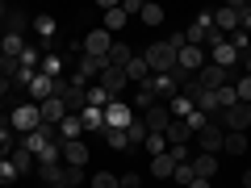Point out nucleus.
Returning a JSON list of instances; mask_svg holds the SVG:
<instances>
[{
  "label": "nucleus",
  "instance_id": "obj_37",
  "mask_svg": "<svg viewBox=\"0 0 251 188\" xmlns=\"http://www.w3.org/2000/svg\"><path fill=\"white\" fill-rule=\"evenodd\" d=\"M230 9L239 13V29H243V34H247V38H251V4H243V0H234Z\"/></svg>",
  "mask_w": 251,
  "mask_h": 188
},
{
  "label": "nucleus",
  "instance_id": "obj_47",
  "mask_svg": "<svg viewBox=\"0 0 251 188\" xmlns=\"http://www.w3.org/2000/svg\"><path fill=\"white\" fill-rule=\"evenodd\" d=\"M151 105H155V92H151V88H138V96H134V109H143V113H147Z\"/></svg>",
  "mask_w": 251,
  "mask_h": 188
},
{
  "label": "nucleus",
  "instance_id": "obj_22",
  "mask_svg": "<svg viewBox=\"0 0 251 188\" xmlns=\"http://www.w3.org/2000/svg\"><path fill=\"white\" fill-rule=\"evenodd\" d=\"M193 109H197V105H193L188 96H172V100H168V113H172V121H188V117H193Z\"/></svg>",
  "mask_w": 251,
  "mask_h": 188
},
{
  "label": "nucleus",
  "instance_id": "obj_48",
  "mask_svg": "<svg viewBox=\"0 0 251 188\" xmlns=\"http://www.w3.org/2000/svg\"><path fill=\"white\" fill-rule=\"evenodd\" d=\"M172 180H176V184H193V180H197V176H193V167H188V163H180V167H176V176H172Z\"/></svg>",
  "mask_w": 251,
  "mask_h": 188
},
{
  "label": "nucleus",
  "instance_id": "obj_36",
  "mask_svg": "<svg viewBox=\"0 0 251 188\" xmlns=\"http://www.w3.org/2000/svg\"><path fill=\"white\" fill-rule=\"evenodd\" d=\"M105 29H109V34H117V29H126V13H122V4L105 13Z\"/></svg>",
  "mask_w": 251,
  "mask_h": 188
},
{
  "label": "nucleus",
  "instance_id": "obj_5",
  "mask_svg": "<svg viewBox=\"0 0 251 188\" xmlns=\"http://www.w3.org/2000/svg\"><path fill=\"white\" fill-rule=\"evenodd\" d=\"M222 142H226V130L218 121H205V130H197V146L205 155H222Z\"/></svg>",
  "mask_w": 251,
  "mask_h": 188
},
{
  "label": "nucleus",
  "instance_id": "obj_11",
  "mask_svg": "<svg viewBox=\"0 0 251 188\" xmlns=\"http://www.w3.org/2000/svg\"><path fill=\"white\" fill-rule=\"evenodd\" d=\"M188 167H193V176H197V180H214V176H218V155L197 151L193 159H188Z\"/></svg>",
  "mask_w": 251,
  "mask_h": 188
},
{
  "label": "nucleus",
  "instance_id": "obj_52",
  "mask_svg": "<svg viewBox=\"0 0 251 188\" xmlns=\"http://www.w3.org/2000/svg\"><path fill=\"white\" fill-rule=\"evenodd\" d=\"M9 88H13V80H4V75H0V100L9 96Z\"/></svg>",
  "mask_w": 251,
  "mask_h": 188
},
{
  "label": "nucleus",
  "instance_id": "obj_31",
  "mask_svg": "<svg viewBox=\"0 0 251 188\" xmlns=\"http://www.w3.org/2000/svg\"><path fill=\"white\" fill-rule=\"evenodd\" d=\"M17 146H21V138H17V134H13L9 125H0V159H9V155H13V151H17Z\"/></svg>",
  "mask_w": 251,
  "mask_h": 188
},
{
  "label": "nucleus",
  "instance_id": "obj_16",
  "mask_svg": "<svg viewBox=\"0 0 251 188\" xmlns=\"http://www.w3.org/2000/svg\"><path fill=\"white\" fill-rule=\"evenodd\" d=\"M126 80H130V84H138V88H143V84L151 80V67H147V59H143V54H134V59L126 63Z\"/></svg>",
  "mask_w": 251,
  "mask_h": 188
},
{
  "label": "nucleus",
  "instance_id": "obj_17",
  "mask_svg": "<svg viewBox=\"0 0 251 188\" xmlns=\"http://www.w3.org/2000/svg\"><path fill=\"white\" fill-rule=\"evenodd\" d=\"M63 105H67V113H80L84 105H88V88H80V84H67V92H63Z\"/></svg>",
  "mask_w": 251,
  "mask_h": 188
},
{
  "label": "nucleus",
  "instance_id": "obj_21",
  "mask_svg": "<svg viewBox=\"0 0 251 188\" xmlns=\"http://www.w3.org/2000/svg\"><path fill=\"white\" fill-rule=\"evenodd\" d=\"M239 59H243V54L234 50L230 42H222V46H214V67H226V71H230V67H234V63H239Z\"/></svg>",
  "mask_w": 251,
  "mask_h": 188
},
{
  "label": "nucleus",
  "instance_id": "obj_44",
  "mask_svg": "<svg viewBox=\"0 0 251 188\" xmlns=\"http://www.w3.org/2000/svg\"><path fill=\"white\" fill-rule=\"evenodd\" d=\"M92 188H122V180H117L113 171H97V176H92Z\"/></svg>",
  "mask_w": 251,
  "mask_h": 188
},
{
  "label": "nucleus",
  "instance_id": "obj_4",
  "mask_svg": "<svg viewBox=\"0 0 251 188\" xmlns=\"http://www.w3.org/2000/svg\"><path fill=\"white\" fill-rule=\"evenodd\" d=\"M109 46H113V34H109L105 25H97V29H92V34L80 42V50H84V54H92V59H105Z\"/></svg>",
  "mask_w": 251,
  "mask_h": 188
},
{
  "label": "nucleus",
  "instance_id": "obj_7",
  "mask_svg": "<svg viewBox=\"0 0 251 188\" xmlns=\"http://www.w3.org/2000/svg\"><path fill=\"white\" fill-rule=\"evenodd\" d=\"M201 67H205V50H201V46H184V50L176 54V71L180 75H197Z\"/></svg>",
  "mask_w": 251,
  "mask_h": 188
},
{
  "label": "nucleus",
  "instance_id": "obj_33",
  "mask_svg": "<svg viewBox=\"0 0 251 188\" xmlns=\"http://www.w3.org/2000/svg\"><path fill=\"white\" fill-rule=\"evenodd\" d=\"M193 105H197L205 117H214V113H218V92H205V88H201V96L193 100Z\"/></svg>",
  "mask_w": 251,
  "mask_h": 188
},
{
  "label": "nucleus",
  "instance_id": "obj_9",
  "mask_svg": "<svg viewBox=\"0 0 251 188\" xmlns=\"http://www.w3.org/2000/svg\"><path fill=\"white\" fill-rule=\"evenodd\" d=\"M97 84H100V88H105L113 100H122V88H126L130 80H126V67H105V71L97 75Z\"/></svg>",
  "mask_w": 251,
  "mask_h": 188
},
{
  "label": "nucleus",
  "instance_id": "obj_55",
  "mask_svg": "<svg viewBox=\"0 0 251 188\" xmlns=\"http://www.w3.org/2000/svg\"><path fill=\"white\" fill-rule=\"evenodd\" d=\"M243 188H251V171H243Z\"/></svg>",
  "mask_w": 251,
  "mask_h": 188
},
{
  "label": "nucleus",
  "instance_id": "obj_13",
  "mask_svg": "<svg viewBox=\"0 0 251 188\" xmlns=\"http://www.w3.org/2000/svg\"><path fill=\"white\" fill-rule=\"evenodd\" d=\"M25 92H29V100H34V105H42V100H50V96H54V80L38 71V75H34V84H29Z\"/></svg>",
  "mask_w": 251,
  "mask_h": 188
},
{
  "label": "nucleus",
  "instance_id": "obj_3",
  "mask_svg": "<svg viewBox=\"0 0 251 188\" xmlns=\"http://www.w3.org/2000/svg\"><path fill=\"white\" fill-rule=\"evenodd\" d=\"M143 117V125H147V134H168V125H172V113H168V105L163 100H155L147 113H138Z\"/></svg>",
  "mask_w": 251,
  "mask_h": 188
},
{
  "label": "nucleus",
  "instance_id": "obj_49",
  "mask_svg": "<svg viewBox=\"0 0 251 188\" xmlns=\"http://www.w3.org/2000/svg\"><path fill=\"white\" fill-rule=\"evenodd\" d=\"M122 180V188H143V176H138V171H126V176H117Z\"/></svg>",
  "mask_w": 251,
  "mask_h": 188
},
{
  "label": "nucleus",
  "instance_id": "obj_6",
  "mask_svg": "<svg viewBox=\"0 0 251 188\" xmlns=\"http://www.w3.org/2000/svg\"><path fill=\"white\" fill-rule=\"evenodd\" d=\"M134 117H138V113L126 105V100H109V105H105V125H109V130H126Z\"/></svg>",
  "mask_w": 251,
  "mask_h": 188
},
{
  "label": "nucleus",
  "instance_id": "obj_15",
  "mask_svg": "<svg viewBox=\"0 0 251 188\" xmlns=\"http://www.w3.org/2000/svg\"><path fill=\"white\" fill-rule=\"evenodd\" d=\"M176 167H180V163L172 159L168 151L155 155V159H151V180H172V176H176Z\"/></svg>",
  "mask_w": 251,
  "mask_h": 188
},
{
  "label": "nucleus",
  "instance_id": "obj_29",
  "mask_svg": "<svg viewBox=\"0 0 251 188\" xmlns=\"http://www.w3.org/2000/svg\"><path fill=\"white\" fill-rule=\"evenodd\" d=\"M42 75H50V80H59L63 75V54L54 50V54H42V67H38Z\"/></svg>",
  "mask_w": 251,
  "mask_h": 188
},
{
  "label": "nucleus",
  "instance_id": "obj_45",
  "mask_svg": "<svg viewBox=\"0 0 251 188\" xmlns=\"http://www.w3.org/2000/svg\"><path fill=\"white\" fill-rule=\"evenodd\" d=\"M13 180H21V176H17V167H13L9 159H0V188H4V184H13Z\"/></svg>",
  "mask_w": 251,
  "mask_h": 188
},
{
  "label": "nucleus",
  "instance_id": "obj_26",
  "mask_svg": "<svg viewBox=\"0 0 251 188\" xmlns=\"http://www.w3.org/2000/svg\"><path fill=\"white\" fill-rule=\"evenodd\" d=\"M126 142H130V151H138V146L147 142V125H143V117H134V121L126 125Z\"/></svg>",
  "mask_w": 251,
  "mask_h": 188
},
{
  "label": "nucleus",
  "instance_id": "obj_51",
  "mask_svg": "<svg viewBox=\"0 0 251 188\" xmlns=\"http://www.w3.org/2000/svg\"><path fill=\"white\" fill-rule=\"evenodd\" d=\"M122 13L130 17V13H143V0H122Z\"/></svg>",
  "mask_w": 251,
  "mask_h": 188
},
{
  "label": "nucleus",
  "instance_id": "obj_12",
  "mask_svg": "<svg viewBox=\"0 0 251 188\" xmlns=\"http://www.w3.org/2000/svg\"><path fill=\"white\" fill-rule=\"evenodd\" d=\"M88 163V142L75 138V142H63V167H84Z\"/></svg>",
  "mask_w": 251,
  "mask_h": 188
},
{
  "label": "nucleus",
  "instance_id": "obj_24",
  "mask_svg": "<svg viewBox=\"0 0 251 188\" xmlns=\"http://www.w3.org/2000/svg\"><path fill=\"white\" fill-rule=\"evenodd\" d=\"M130 59H134V50H130L126 42H113V46H109V54H105V63H109V67H126Z\"/></svg>",
  "mask_w": 251,
  "mask_h": 188
},
{
  "label": "nucleus",
  "instance_id": "obj_46",
  "mask_svg": "<svg viewBox=\"0 0 251 188\" xmlns=\"http://www.w3.org/2000/svg\"><path fill=\"white\" fill-rule=\"evenodd\" d=\"M234 92H239V100H243V105H251V75L234 80Z\"/></svg>",
  "mask_w": 251,
  "mask_h": 188
},
{
  "label": "nucleus",
  "instance_id": "obj_28",
  "mask_svg": "<svg viewBox=\"0 0 251 188\" xmlns=\"http://www.w3.org/2000/svg\"><path fill=\"white\" fill-rule=\"evenodd\" d=\"M21 50H25V38L0 34V54H9V59H21Z\"/></svg>",
  "mask_w": 251,
  "mask_h": 188
},
{
  "label": "nucleus",
  "instance_id": "obj_23",
  "mask_svg": "<svg viewBox=\"0 0 251 188\" xmlns=\"http://www.w3.org/2000/svg\"><path fill=\"white\" fill-rule=\"evenodd\" d=\"M163 138H168V146H188V142H193V130H188L184 121H172Z\"/></svg>",
  "mask_w": 251,
  "mask_h": 188
},
{
  "label": "nucleus",
  "instance_id": "obj_34",
  "mask_svg": "<svg viewBox=\"0 0 251 188\" xmlns=\"http://www.w3.org/2000/svg\"><path fill=\"white\" fill-rule=\"evenodd\" d=\"M222 151H226V155H247V134H226Z\"/></svg>",
  "mask_w": 251,
  "mask_h": 188
},
{
  "label": "nucleus",
  "instance_id": "obj_8",
  "mask_svg": "<svg viewBox=\"0 0 251 188\" xmlns=\"http://www.w3.org/2000/svg\"><path fill=\"white\" fill-rule=\"evenodd\" d=\"M197 84H201L205 92H218V88L230 84V71H226V67H214V63H205V67L197 71Z\"/></svg>",
  "mask_w": 251,
  "mask_h": 188
},
{
  "label": "nucleus",
  "instance_id": "obj_32",
  "mask_svg": "<svg viewBox=\"0 0 251 188\" xmlns=\"http://www.w3.org/2000/svg\"><path fill=\"white\" fill-rule=\"evenodd\" d=\"M100 138H105L113 151H130V142H126V130H109V125H105V130H100Z\"/></svg>",
  "mask_w": 251,
  "mask_h": 188
},
{
  "label": "nucleus",
  "instance_id": "obj_10",
  "mask_svg": "<svg viewBox=\"0 0 251 188\" xmlns=\"http://www.w3.org/2000/svg\"><path fill=\"white\" fill-rule=\"evenodd\" d=\"M143 88H151V92H155V100H163V105H168L172 96H180V84H176V75H151V80H147Z\"/></svg>",
  "mask_w": 251,
  "mask_h": 188
},
{
  "label": "nucleus",
  "instance_id": "obj_35",
  "mask_svg": "<svg viewBox=\"0 0 251 188\" xmlns=\"http://www.w3.org/2000/svg\"><path fill=\"white\" fill-rule=\"evenodd\" d=\"M21 67H25V71H38V67H42V50H38V46H25V50H21Z\"/></svg>",
  "mask_w": 251,
  "mask_h": 188
},
{
  "label": "nucleus",
  "instance_id": "obj_58",
  "mask_svg": "<svg viewBox=\"0 0 251 188\" xmlns=\"http://www.w3.org/2000/svg\"><path fill=\"white\" fill-rule=\"evenodd\" d=\"M54 188H67V184H54Z\"/></svg>",
  "mask_w": 251,
  "mask_h": 188
},
{
  "label": "nucleus",
  "instance_id": "obj_30",
  "mask_svg": "<svg viewBox=\"0 0 251 188\" xmlns=\"http://www.w3.org/2000/svg\"><path fill=\"white\" fill-rule=\"evenodd\" d=\"M4 34H13V38L25 34V13H21V9H9V17H4Z\"/></svg>",
  "mask_w": 251,
  "mask_h": 188
},
{
  "label": "nucleus",
  "instance_id": "obj_2",
  "mask_svg": "<svg viewBox=\"0 0 251 188\" xmlns=\"http://www.w3.org/2000/svg\"><path fill=\"white\" fill-rule=\"evenodd\" d=\"M143 59H147V67H151V75H172V71H176V50H172L168 42L147 46Z\"/></svg>",
  "mask_w": 251,
  "mask_h": 188
},
{
  "label": "nucleus",
  "instance_id": "obj_57",
  "mask_svg": "<svg viewBox=\"0 0 251 188\" xmlns=\"http://www.w3.org/2000/svg\"><path fill=\"white\" fill-rule=\"evenodd\" d=\"M247 54H251V38H247Z\"/></svg>",
  "mask_w": 251,
  "mask_h": 188
},
{
  "label": "nucleus",
  "instance_id": "obj_41",
  "mask_svg": "<svg viewBox=\"0 0 251 188\" xmlns=\"http://www.w3.org/2000/svg\"><path fill=\"white\" fill-rule=\"evenodd\" d=\"M138 17H143V21H147V25H159V21H163V17H168V13H163V9H159V4H143V13H138Z\"/></svg>",
  "mask_w": 251,
  "mask_h": 188
},
{
  "label": "nucleus",
  "instance_id": "obj_20",
  "mask_svg": "<svg viewBox=\"0 0 251 188\" xmlns=\"http://www.w3.org/2000/svg\"><path fill=\"white\" fill-rule=\"evenodd\" d=\"M9 163H13V167H17V176H21V180H25L29 171L38 167V159H34V155H29V151H25V146H17V151L9 155Z\"/></svg>",
  "mask_w": 251,
  "mask_h": 188
},
{
  "label": "nucleus",
  "instance_id": "obj_19",
  "mask_svg": "<svg viewBox=\"0 0 251 188\" xmlns=\"http://www.w3.org/2000/svg\"><path fill=\"white\" fill-rule=\"evenodd\" d=\"M38 109H42V121H46V125H59L63 117H67V105H63L59 96H50V100H42V105H38Z\"/></svg>",
  "mask_w": 251,
  "mask_h": 188
},
{
  "label": "nucleus",
  "instance_id": "obj_54",
  "mask_svg": "<svg viewBox=\"0 0 251 188\" xmlns=\"http://www.w3.org/2000/svg\"><path fill=\"white\" fill-rule=\"evenodd\" d=\"M4 17H9V4H4V0H0V21H4Z\"/></svg>",
  "mask_w": 251,
  "mask_h": 188
},
{
  "label": "nucleus",
  "instance_id": "obj_56",
  "mask_svg": "<svg viewBox=\"0 0 251 188\" xmlns=\"http://www.w3.org/2000/svg\"><path fill=\"white\" fill-rule=\"evenodd\" d=\"M243 63H247V71H251V54H243Z\"/></svg>",
  "mask_w": 251,
  "mask_h": 188
},
{
  "label": "nucleus",
  "instance_id": "obj_53",
  "mask_svg": "<svg viewBox=\"0 0 251 188\" xmlns=\"http://www.w3.org/2000/svg\"><path fill=\"white\" fill-rule=\"evenodd\" d=\"M188 188H214V184H209V180H193Z\"/></svg>",
  "mask_w": 251,
  "mask_h": 188
},
{
  "label": "nucleus",
  "instance_id": "obj_40",
  "mask_svg": "<svg viewBox=\"0 0 251 188\" xmlns=\"http://www.w3.org/2000/svg\"><path fill=\"white\" fill-rule=\"evenodd\" d=\"M17 71H21V59H9V54H0V75H4V80H17Z\"/></svg>",
  "mask_w": 251,
  "mask_h": 188
},
{
  "label": "nucleus",
  "instance_id": "obj_59",
  "mask_svg": "<svg viewBox=\"0 0 251 188\" xmlns=\"http://www.w3.org/2000/svg\"><path fill=\"white\" fill-rule=\"evenodd\" d=\"M38 188H42V184H38Z\"/></svg>",
  "mask_w": 251,
  "mask_h": 188
},
{
  "label": "nucleus",
  "instance_id": "obj_18",
  "mask_svg": "<svg viewBox=\"0 0 251 188\" xmlns=\"http://www.w3.org/2000/svg\"><path fill=\"white\" fill-rule=\"evenodd\" d=\"M75 138H84V121L75 113H67L59 121V142H75Z\"/></svg>",
  "mask_w": 251,
  "mask_h": 188
},
{
  "label": "nucleus",
  "instance_id": "obj_38",
  "mask_svg": "<svg viewBox=\"0 0 251 188\" xmlns=\"http://www.w3.org/2000/svg\"><path fill=\"white\" fill-rule=\"evenodd\" d=\"M109 100H113V96H109V92L100 88V84H88V105H92V109H105Z\"/></svg>",
  "mask_w": 251,
  "mask_h": 188
},
{
  "label": "nucleus",
  "instance_id": "obj_14",
  "mask_svg": "<svg viewBox=\"0 0 251 188\" xmlns=\"http://www.w3.org/2000/svg\"><path fill=\"white\" fill-rule=\"evenodd\" d=\"M75 117L84 121V134H100V130H105V109H92V105H84Z\"/></svg>",
  "mask_w": 251,
  "mask_h": 188
},
{
  "label": "nucleus",
  "instance_id": "obj_39",
  "mask_svg": "<svg viewBox=\"0 0 251 188\" xmlns=\"http://www.w3.org/2000/svg\"><path fill=\"white\" fill-rule=\"evenodd\" d=\"M143 151H151V159H155V155H163V151H168V138H163V134H147Z\"/></svg>",
  "mask_w": 251,
  "mask_h": 188
},
{
  "label": "nucleus",
  "instance_id": "obj_43",
  "mask_svg": "<svg viewBox=\"0 0 251 188\" xmlns=\"http://www.w3.org/2000/svg\"><path fill=\"white\" fill-rule=\"evenodd\" d=\"M80 180H84V167H63L59 184H67V188H80Z\"/></svg>",
  "mask_w": 251,
  "mask_h": 188
},
{
  "label": "nucleus",
  "instance_id": "obj_27",
  "mask_svg": "<svg viewBox=\"0 0 251 188\" xmlns=\"http://www.w3.org/2000/svg\"><path fill=\"white\" fill-rule=\"evenodd\" d=\"M34 29L42 34V54H54V46H50V38H54V17H34Z\"/></svg>",
  "mask_w": 251,
  "mask_h": 188
},
{
  "label": "nucleus",
  "instance_id": "obj_42",
  "mask_svg": "<svg viewBox=\"0 0 251 188\" xmlns=\"http://www.w3.org/2000/svg\"><path fill=\"white\" fill-rule=\"evenodd\" d=\"M239 105V92H234V84H226V88H218V109H230Z\"/></svg>",
  "mask_w": 251,
  "mask_h": 188
},
{
  "label": "nucleus",
  "instance_id": "obj_50",
  "mask_svg": "<svg viewBox=\"0 0 251 188\" xmlns=\"http://www.w3.org/2000/svg\"><path fill=\"white\" fill-rule=\"evenodd\" d=\"M230 46H234V50H239V54H247V34H243V29H234V38H230Z\"/></svg>",
  "mask_w": 251,
  "mask_h": 188
},
{
  "label": "nucleus",
  "instance_id": "obj_1",
  "mask_svg": "<svg viewBox=\"0 0 251 188\" xmlns=\"http://www.w3.org/2000/svg\"><path fill=\"white\" fill-rule=\"evenodd\" d=\"M38 125H42V109H38L34 100H21V105H13V109H9V130H13L17 138L34 134Z\"/></svg>",
  "mask_w": 251,
  "mask_h": 188
},
{
  "label": "nucleus",
  "instance_id": "obj_25",
  "mask_svg": "<svg viewBox=\"0 0 251 188\" xmlns=\"http://www.w3.org/2000/svg\"><path fill=\"white\" fill-rule=\"evenodd\" d=\"M34 176L42 180V188H54V184H59V176H63V167H59V163H38Z\"/></svg>",
  "mask_w": 251,
  "mask_h": 188
}]
</instances>
